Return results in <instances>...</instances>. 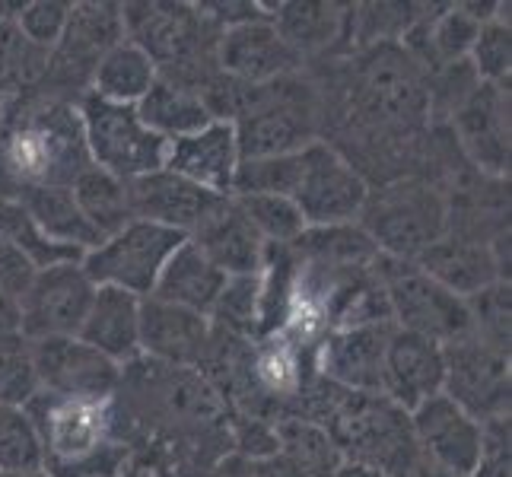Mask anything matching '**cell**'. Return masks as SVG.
<instances>
[{
  "instance_id": "obj_1",
  "label": "cell",
  "mask_w": 512,
  "mask_h": 477,
  "mask_svg": "<svg viewBox=\"0 0 512 477\" xmlns=\"http://www.w3.org/2000/svg\"><path fill=\"white\" fill-rule=\"evenodd\" d=\"M303 420L315 423L341 462L373 468L385 477H411L420 465L411 414L385 395L344 392L325 379L303 385Z\"/></svg>"
},
{
  "instance_id": "obj_2",
  "label": "cell",
  "mask_w": 512,
  "mask_h": 477,
  "mask_svg": "<svg viewBox=\"0 0 512 477\" xmlns=\"http://www.w3.org/2000/svg\"><path fill=\"white\" fill-rule=\"evenodd\" d=\"M0 156H4V163L10 166L20 188H70V182L83 169L93 166L77 105L58 96L7 105L4 128H0Z\"/></svg>"
},
{
  "instance_id": "obj_3",
  "label": "cell",
  "mask_w": 512,
  "mask_h": 477,
  "mask_svg": "<svg viewBox=\"0 0 512 477\" xmlns=\"http://www.w3.org/2000/svg\"><path fill=\"white\" fill-rule=\"evenodd\" d=\"M115 398L83 401L39 392L26 411L42 436L45 468L55 477H115L125 468V443L115 436Z\"/></svg>"
},
{
  "instance_id": "obj_4",
  "label": "cell",
  "mask_w": 512,
  "mask_h": 477,
  "mask_svg": "<svg viewBox=\"0 0 512 477\" xmlns=\"http://www.w3.org/2000/svg\"><path fill=\"white\" fill-rule=\"evenodd\" d=\"M449 201L433 185L401 179L385 188H369L360 229L373 239L376 252L395 261H417L449 229Z\"/></svg>"
},
{
  "instance_id": "obj_5",
  "label": "cell",
  "mask_w": 512,
  "mask_h": 477,
  "mask_svg": "<svg viewBox=\"0 0 512 477\" xmlns=\"http://www.w3.org/2000/svg\"><path fill=\"white\" fill-rule=\"evenodd\" d=\"M373 271L395 328L420 334V338H430L443 347L468 338L465 299L449 293L443 284H436L414 261H395L379 255Z\"/></svg>"
},
{
  "instance_id": "obj_6",
  "label": "cell",
  "mask_w": 512,
  "mask_h": 477,
  "mask_svg": "<svg viewBox=\"0 0 512 477\" xmlns=\"http://www.w3.org/2000/svg\"><path fill=\"white\" fill-rule=\"evenodd\" d=\"M77 112L93 166L105 169L121 182L144 179V175L160 172L166 166L169 144L140 121L134 105L102 102L83 93Z\"/></svg>"
},
{
  "instance_id": "obj_7",
  "label": "cell",
  "mask_w": 512,
  "mask_h": 477,
  "mask_svg": "<svg viewBox=\"0 0 512 477\" xmlns=\"http://www.w3.org/2000/svg\"><path fill=\"white\" fill-rule=\"evenodd\" d=\"M188 236L175 229L131 220L115 236L102 239L96 249L80 258V268L96 287L125 290L137 299H147L160 280L166 261Z\"/></svg>"
},
{
  "instance_id": "obj_8",
  "label": "cell",
  "mask_w": 512,
  "mask_h": 477,
  "mask_svg": "<svg viewBox=\"0 0 512 477\" xmlns=\"http://www.w3.org/2000/svg\"><path fill=\"white\" fill-rule=\"evenodd\" d=\"M357 102L363 115L382 128H414L430 118L427 74L395 42H379L366 51L357 74Z\"/></svg>"
},
{
  "instance_id": "obj_9",
  "label": "cell",
  "mask_w": 512,
  "mask_h": 477,
  "mask_svg": "<svg viewBox=\"0 0 512 477\" xmlns=\"http://www.w3.org/2000/svg\"><path fill=\"white\" fill-rule=\"evenodd\" d=\"M366 198L369 185L347 156L325 140H312L309 147H303V169H299L293 204L299 207L306 226L357 223Z\"/></svg>"
},
{
  "instance_id": "obj_10",
  "label": "cell",
  "mask_w": 512,
  "mask_h": 477,
  "mask_svg": "<svg viewBox=\"0 0 512 477\" xmlns=\"http://www.w3.org/2000/svg\"><path fill=\"white\" fill-rule=\"evenodd\" d=\"M446 357V379L443 395L455 401L465 414L478 423L509 420L512 401V369L509 353L487 347L474 338H462L443 347Z\"/></svg>"
},
{
  "instance_id": "obj_11",
  "label": "cell",
  "mask_w": 512,
  "mask_h": 477,
  "mask_svg": "<svg viewBox=\"0 0 512 477\" xmlns=\"http://www.w3.org/2000/svg\"><path fill=\"white\" fill-rule=\"evenodd\" d=\"M93 293L96 284L86 277L80 261L39 268L20 299V331L29 341L77 338Z\"/></svg>"
},
{
  "instance_id": "obj_12",
  "label": "cell",
  "mask_w": 512,
  "mask_h": 477,
  "mask_svg": "<svg viewBox=\"0 0 512 477\" xmlns=\"http://www.w3.org/2000/svg\"><path fill=\"white\" fill-rule=\"evenodd\" d=\"M414 264L449 293L468 299L509 277V233L484 239L462 229H446V236L433 242Z\"/></svg>"
},
{
  "instance_id": "obj_13",
  "label": "cell",
  "mask_w": 512,
  "mask_h": 477,
  "mask_svg": "<svg viewBox=\"0 0 512 477\" xmlns=\"http://www.w3.org/2000/svg\"><path fill=\"white\" fill-rule=\"evenodd\" d=\"M458 150L484 179L509 175V86L478 83L449 115Z\"/></svg>"
},
{
  "instance_id": "obj_14",
  "label": "cell",
  "mask_w": 512,
  "mask_h": 477,
  "mask_svg": "<svg viewBox=\"0 0 512 477\" xmlns=\"http://www.w3.org/2000/svg\"><path fill=\"white\" fill-rule=\"evenodd\" d=\"M39 392L58 398L112 401L121 385V366L80 338L32 341Z\"/></svg>"
},
{
  "instance_id": "obj_15",
  "label": "cell",
  "mask_w": 512,
  "mask_h": 477,
  "mask_svg": "<svg viewBox=\"0 0 512 477\" xmlns=\"http://www.w3.org/2000/svg\"><path fill=\"white\" fill-rule=\"evenodd\" d=\"M411 427L423 465L455 477H471L484 452V423L465 414L446 395L423 401L411 411Z\"/></svg>"
},
{
  "instance_id": "obj_16",
  "label": "cell",
  "mask_w": 512,
  "mask_h": 477,
  "mask_svg": "<svg viewBox=\"0 0 512 477\" xmlns=\"http://www.w3.org/2000/svg\"><path fill=\"white\" fill-rule=\"evenodd\" d=\"M299 51L284 39L274 20H249L223 29L217 39V64L233 83L261 86L290 77L299 67Z\"/></svg>"
},
{
  "instance_id": "obj_17",
  "label": "cell",
  "mask_w": 512,
  "mask_h": 477,
  "mask_svg": "<svg viewBox=\"0 0 512 477\" xmlns=\"http://www.w3.org/2000/svg\"><path fill=\"white\" fill-rule=\"evenodd\" d=\"M210 344L214 322L207 315L188 312L160 299H140V357L175 369H201Z\"/></svg>"
},
{
  "instance_id": "obj_18",
  "label": "cell",
  "mask_w": 512,
  "mask_h": 477,
  "mask_svg": "<svg viewBox=\"0 0 512 477\" xmlns=\"http://www.w3.org/2000/svg\"><path fill=\"white\" fill-rule=\"evenodd\" d=\"M392 328V322H376L328 331L319 344V363H315L319 379L344 392L382 395V366Z\"/></svg>"
},
{
  "instance_id": "obj_19",
  "label": "cell",
  "mask_w": 512,
  "mask_h": 477,
  "mask_svg": "<svg viewBox=\"0 0 512 477\" xmlns=\"http://www.w3.org/2000/svg\"><path fill=\"white\" fill-rule=\"evenodd\" d=\"M443 379H446L443 344L392 328V338H388L385 347V366H382V395L392 398L398 408L411 414L423 401L443 395Z\"/></svg>"
},
{
  "instance_id": "obj_20",
  "label": "cell",
  "mask_w": 512,
  "mask_h": 477,
  "mask_svg": "<svg viewBox=\"0 0 512 477\" xmlns=\"http://www.w3.org/2000/svg\"><path fill=\"white\" fill-rule=\"evenodd\" d=\"M239 144H236V128L233 121L214 118L207 128L198 134H188L172 140L166 150V166L175 172L179 179L204 188L207 194H217V198H229L236 182V169H239Z\"/></svg>"
},
{
  "instance_id": "obj_21",
  "label": "cell",
  "mask_w": 512,
  "mask_h": 477,
  "mask_svg": "<svg viewBox=\"0 0 512 477\" xmlns=\"http://www.w3.org/2000/svg\"><path fill=\"white\" fill-rule=\"evenodd\" d=\"M188 239L198 245V249L214 261L226 277L261 274L264 255H268V245L261 242L252 223L242 217L233 194H229V198H220L214 207H210Z\"/></svg>"
},
{
  "instance_id": "obj_22",
  "label": "cell",
  "mask_w": 512,
  "mask_h": 477,
  "mask_svg": "<svg viewBox=\"0 0 512 477\" xmlns=\"http://www.w3.org/2000/svg\"><path fill=\"white\" fill-rule=\"evenodd\" d=\"M125 39V16L118 4H74L61 42L51 48V70L64 80L90 83L99 58Z\"/></svg>"
},
{
  "instance_id": "obj_23",
  "label": "cell",
  "mask_w": 512,
  "mask_h": 477,
  "mask_svg": "<svg viewBox=\"0 0 512 477\" xmlns=\"http://www.w3.org/2000/svg\"><path fill=\"white\" fill-rule=\"evenodd\" d=\"M128 201H131L134 220L156 223V226L175 229V233H182V236H191L194 226L204 220V214L220 198L179 179V175L169 169H160V172L144 175V179L128 182Z\"/></svg>"
},
{
  "instance_id": "obj_24",
  "label": "cell",
  "mask_w": 512,
  "mask_h": 477,
  "mask_svg": "<svg viewBox=\"0 0 512 477\" xmlns=\"http://www.w3.org/2000/svg\"><path fill=\"white\" fill-rule=\"evenodd\" d=\"M125 16V39L140 45L160 67L169 61H185L201 42L204 13H194V7L182 4H128L121 7Z\"/></svg>"
},
{
  "instance_id": "obj_25",
  "label": "cell",
  "mask_w": 512,
  "mask_h": 477,
  "mask_svg": "<svg viewBox=\"0 0 512 477\" xmlns=\"http://www.w3.org/2000/svg\"><path fill=\"white\" fill-rule=\"evenodd\" d=\"M277 446L271 455L252 458V477H334L341 455L331 446L325 430L303 417H284L274 427Z\"/></svg>"
},
{
  "instance_id": "obj_26",
  "label": "cell",
  "mask_w": 512,
  "mask_h": 477,
  "mask_svg": "<svg viewBox=\"0 0 512 477\" xmlns=\"http://www.w3.org/2000/svg\"><path fill=\"white\" fill-rule=\"evenodd\" d=\"M77 338L121 369L131 366L140 360V299L125 290L96 287Z\"/></svg>"
},
{
  "instance_id": "obj_27",
  "label": "cell",
  "mask_w": 512,
  "mask_h": 477,
  "mask_svg": "<svg viewBox=\"0 0 512 477\" xmlns=\"http://www.w3.org/2000/svg\"><path fill=\"white\" fill-rule=\"evenodd\" d=\"M226 280L229 277L217 268V264L210 261L191 239H185L166 261V268H163L160 280H156L150 296L160 299V303L210 318V312H214L217 299L226 287Z\"/></svg>"
},
{
  "instance_id": "obj_28",
  "label": "cell",
  "mask_w": 512,
  "mask_h": 477,
  "mask_svg": "<svg viewBox=\"0 0 512 477\" xmlns=\"http://www.w3.org/2000/svg\"><path fill=\"white\" fill-rule=\"evenodd\" d=\"M134 109H137L140 121H144L156 137H163L166 144H172V140H179V137H188V134H198L201 128H207L210 121L217 118L201 86H191L185 80H172L163 74Z\"/></svg>"
},
{
  "instance_id": "obj_29",
  "label": "cell",
  "mask_w": 512,
  "mask_h": 477,
  "mask_svg": "<svg viewBox=\"0 0 512 477\" xmlns=\"http://www.w3.org/2000/svg\"><path fill=\"white\" fill-rule=\"evenodd\" d=\"M16 201L26 207V214L35 220V226H39L51 242L67 245V249H77L83 255L102 242V236L80 214V207L74 201V194H70V188L26 185V188H20V194H16Z\"/></svg>"
},
{
  "instance_id": "obj_30",
  "label": "cell",
  "mask_w": 512,
  "mask_h": 477,
  "mask_svg": "<svg viewBox=\"0 0 512 477\" xmlns=\"http://www.w3.org/2000/svg\"><path fill=\"white\" fill-rule=\"evenodd\" d=\"M290 255L303 268L319 271H357L373 268L379 252L360 223L347 226H309L303 236L290 245Z\"/></svg>"
},
{
  "instance_id": "obj_31",
  "label": "cell",
  "mask_w": 512,
  "mask_h": 477,
  "mask_svg": "<svg viewBox=\"0 0 512 477\" xmlns=\"http://www.w3.org/2000/svg\"><path fill=\"white\" fill-rule=\"evenodd\" d=\"M160 80V67L144 48L131 39H121L99 58L93 77H90V96L115 105H137L144 99L153 83Z\"/></svg>"
},
{
  "instance_id": "obj_32",
  "label": "cell",
  "mask_w": 512,
  "mask_h": 477,
  "mask_svg": "<svg viewBox=\"0 0 512 477\" xmlns=\"http://www.w3.org/2000/svg\"><path fill=\"white\" fill-rule=\"evenodd\" d=\"M70 194L80 207V214L86 217L102 239L115 236L118 229H125L131 217V201H128V182L115 179L105 169L90 166L83 169L74 182H70Z\"/></svg>"
},
{
  "instance_id": "obj_33",
  "label": "cell",
  "mask_w": 512,
  "mask_h": 477,
  "mask_svg": "<svg viewBox=\"0 0 512 477\" xmlns=\"http://www.w3.org/2000/svg\"><path fill=\"white\" fill-rule=\"evenodd\" d=\"M233 201L239 204L242 217L252 223L264 245L290 249L309 229L293 198H280V194H233Z\"/></svg>"
},
{
  "instance_id": "obj_34",
  "label": "cell",
  "mask_w": 512,
  "mask_h": 477,
  "mask_svg": "<svg viewBox=\"0 0 512 477\" xmlns=\"http://www.w3.org/2000/svg\"><path fill=\"white\" fill-rule=\"evenodd\" d=\"M271 20L303 58V51L325 48L331 39H338L347 13H341V7L334 4H280V13Z\"/></svg>"
},
{
  "instance_id": "obj_35",
  "label": "cell",
  "mask_w": 512,
  "mask_h": 477,
  "mask_svg": "<svg viewBox=\"0 0 512 477\" xmlns=\"http://www.w3.org/2000/svg\"><path fill=\"white\" fill-rule=\"evenodd\" d=\"M0 239H4L7 245H13L16 252H23L35 268H51V264L83 258V252L51 242L42 229L35 226V220L26 214V207L16 198L0 201Z\"/></svg>"
},
{
  "instance_id": "obj_36",
  "label": "cell",
  "mask_w": 512,
  "mask_h": 477,
  "mask_svg": "<svg viewBox=\"0 0 512 477\" xmlns=\"http://www.w3.org/2000/svg\"><path fill=\"white\" fill-rule=\"evenodd\" d=\"M39 395L32 341L23 331L0 334V408H26Z\"/></svg>"
},
{
  "instance_id": "obj_37",
  "label": "cell",
  "mask_w": 512,
  "mask_h": 477,
  "mask_svg": "<svg viewBox=\"0 0 512 477\" xmlns=\"http://www.w3.org/2000/svg\"><path fill=\"white\" fill-rule=\"evenodd\" d=\"M210 322L217 331L252 341L261 331V274L229 277L214 312H210Z\"/></svg>"
},
{
  "instance_id": "obj_38",
  "label": "cell",
  "mask_w": 512,
  "mask_h": 477,
  "mask_svg": "<svg viewBox=\"0 0 512 477\" xmlns=\"http://www.w3.org/2000/svg\"><path fill=\"white\" fill-rule=\"evenodd\" d=\"M503 7L481 23L478 35H474L468 67L481 83L493 86H509V70H512V32H509V16H503Z\"/></svg>"
},
{
  "instance_id": "obj_39",
  "label": "cell",
  "mask_w": 512,
  "mask_h": 477,
  "mask_svg": "<svg viewBox=\"0 0 512 477\" xmlns=\"http://www.w3.org/2000/svg\"><path fill=\"white\" fill-rule=\"evenodd\" d=\"M45 468L42 436L26 408H0V474Z\"/></svg>"
},
{
  "instance_id": "obj_40",
  "label": "cell",
  "mask_w": 512,
  "mask_h": 477,
  "mask_svg": "<svg viewBox=\"0 0 512 477\" xmlns=\"http://www.w3.org/2000/svg\"><path fill=\"white\" fill-rule=\"evenodd\" d=\"M299 169H303V150L284 156L239 159L233 194H280V198H293Z\"/></svg>"
},
{
  "instance_id": "obj_41",
  "label": "cell",
  "mask_w": 512,
  "mask_h": 477,
  "mask_svg": "<svg viewBox=\"0 0 512 477\" xmlns=\"http://www.w3.org/2000/svg\"><path fill=\"white\" fill-rule=\"evenodd\" d=\"M465 309H468V338L509 353V338H512L509 334V315H512L509 280H500V284L468 296Z\"/></svg>"
},
{
  "instance_id": "obj_42",
  "label": "cell",
  "mask_w": 512,
  "mask_h": 477,
  "mask_svg": "<svg viewBox=\"0 0 512 477\" xmlns=\"http://www.w3.org/2000/svg\"><path fill=\"white\" fill-rule=\"evenodd\" d=\"M70 10H74V4H64V0H32L16 16V29H20L23 42L51 51L61 42Z\"/></svg>"
},
{
  "instance_id": "obj_43",
  "label": "cell",
  "mask_w": 512,
  "mask_h": 477,
  "mask_svg": "<svg viewBox=\"0 0 512 477\" xmlns=\"http://www.w3.org/2000/svg\"><path fill=\"white\" fill-rule=\"evenodd\" d=\"M471 477H512L509 420H497L484 427V452Z\"/></svg>"
},
{
  "instance_id": "obj_44",
  "label": "cell",
  "mask_w": 512,
  "mask_h": 477,
  "mask_svg": "<svg viewBox=\"0 0 512 477\" xmlns=\"http://www.w3.org/2000/svg\"><path fill=\"white\" fill-rule=\"evenodd\" d=\"M35 271H39V268H35V264L23 252H16L13 245H7L4 239H0V293L20 303L23 293L32 284Z\"/></svg>"
},
{
  "instance_id": "obj_45",
  "label": "cell",
  "mask_w": 512,
  "mask_h": 477,
  "mask_svg": "<svg viewBox=\"0 0 512 477\" xmlns=\"http://www.w3.org/2000/svg\"><path fill=\"white\" fill-rule=\"evenodd\" d=\"M4 331H20V303L0 293V334Z\"/></svg>"
},
{
  "instance_id": "obj_46",
  "label": "cell",
  "mask_w": 512,
  "mask_h": 477,
  "mask_svg": "<svg viewBox=\"0 0 512 477\" xmlns=\"http://www.w3.org/2000/svg\"><path fill=\"white\" fill-rule=\"evenodd\" d=\"M16 194H20V182L13 179L10 166L4 163V156H0V201H10Z\"/></svg>"
},
{
  "instance_id": "obj_47",
  "label": "cell",
  "mask_w": 512,
  "mask_h": 477,
  "mask_svg": "<svg viewBox=\"0 0 512 477\" xmlns=\"http://www.w3.org/2000/svg\"><path fill=\"white\" fill-rule=\"evenodd\" d=\"M334 477H385L373 468H363V465H350V462H341V468L334 471Z\"/></svg>"
},
{
  "instance_id": "obj_48",
  "label": "cell",
  "mask_w": 512,
  "mask_h": 477,
  "mask_svg": "<svg viewBox=\"0 0 512 477\" xmlns=\"http://www.w3.org/2000/svg\"><path fill=\"white\" fill-rule=\"evenodd\" d=\"M0 477H55L48 468H32V471H16V474H0Z\"/></svg>"
},
{
  "instance_id": "obj_49",
  "label": "cell",
  "mask_w": 512,
  "mask_h": 477,
  "mask_svg": "<svg viewBox=\"0 0 512 477\" xmlns=\"http://www.w3.org/2000/svg\"><path fill=\"white\" fill-rule=\"evenodd\" d=\"M411 477H455V474H446V471H436V468H430V465H420Z\"/></svg>"
},
{
  "instance_id": "obj_50",
  "label": "cell",
  "mask_w": 512,
  "mask_h": 477,
  "mask_svg": "<svg viewBox=\"0 0 512 477\" xmlns=\"http://www.w3.org/2000/svg\"><path fill=\"white\" fill-rule=\"evenodd\" d=\"M7 105H10V99L0 93V128H4V118H7Z\"/></svg>"
}]
</instances>
